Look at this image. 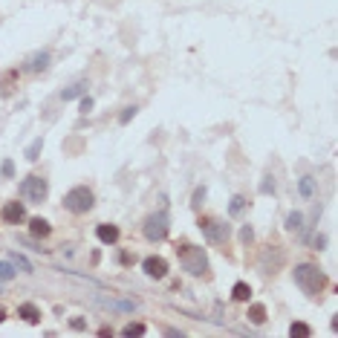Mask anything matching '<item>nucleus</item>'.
I'll return each instance as SVG.
<instances>
[{
  "instance_id": "f257e3e1",
  "label": "nucleus",
  "mask_w": 338,
  "mask_h": 338,
  "mask_svg": "<svg viewBox=\"0 0 338 338\" xmlns=\"http://www.w3.org/2000/svg\"><path fill=\"white\" fill-rule=\"evenodd\" d=\"M295 284L301 286L306 295H321L327 289V275L321 272L315 263H301V266H295Z\"/></svg>"
},
{
  "instance_id": "f03ea898",
  "label": "nucleus",
  "mask_w": 338,
  "mask_h": 338,
  "mask_svg": "<svg viewBox=\"0 0 338 338\" xmlns=\"http://www.w3.org/2000/svg\"><path fill=\"white\" fill-rule=\"evenodd\" d=\"M177 255H179V263H182V269H185V272H191V275H203L205 269H208L205 251L196 249V246H191V243H182V246H177Z\"/></svg>"
},
{
  "instance_id": "7ed1b4c3",
  "label": "nucleus",
  "mask_w": 338,
  "mask_h": 338,
  "mask_svg": "<svg viewBox=\"0 0 338 338\" xmlns=\"http://www.w3.org/2000/svg\"><path fill=\"white\" fill-rule=\"evenodd\" d=\"M64 208L72 214H87L90 208H93V191H90L87 185H75L67 191V196H64Z\"/></svg>"
},
{
  "instance_id": "20e7f679",
  "label": "nucleus",
  "mask_w": 338,
  "mask_h": 338,
  "mask_svg": "<svg viewBox=\"0 0 338 338\" xmlns=\"http://www.w3.org/2000/svg\"><path fill=\"white\" fill-rule=\"evenodd\" d=\"M46 194H49V185H46L44 177H26L20 182V196L29 203H44Z\"/></svg>"
},
{
  "instance_id": "39448f33",
  "label": "nucleus",
  "mask_w": 338,
  "mask_h": 338,
  "mask_svg": "<svg viewBox=\"0 0 338 338\" xmlns=\"http://www.w3.org/2000/svg\"><path fill=\"white\" fill-rule=\"evenodd\" d=\"M145 237L151 243H159L168 237V214L159 211V214H151L148 220H145Z\"/></svg>"
},
{
  "instance_id": "423d86ee",
  "label": "nucleus",
  "mask_w": 338,
  "mask_h": 338,
  "mask_svg": "<svg viewBox=\"0 0 338 338\" xmlns=\"http://www.w3.org/2000/svg\"><path fill=\"white\" fill-rule=\"evenodd\" d=\"M200 229H203V234L208 237V243H226L229 240V226L220 220H214V217H203V220H200Z\"/></svg>"
},
{
  "instance_id": "0eeeda50",
  "label": "nucleus",
  "mask_w": 338,
  "mask_h": 338,
  "mask_svg": "<svg viewBox=\"0 0 338 338\" xmlns=\"http://www.w3.org/2000/svg\"><path fill=\"white\" fill-rule=\"evenodd\" d=\"M0 217L9 222V226H18V222L26 220V208H23V203H6L3 211H0Z\"/></svg>"
},
{
  "instance_id": "6e6552de",
  "label": "nucleus",
  "mask_w": 338,
  "mask_h": 338,
  "mask_svg": "<svg viewBox=\"0 0 338 338\" xmlns=\"http://www.w3.org/2000/svg\"><path fill=\"white\" fill-rule=\"evenodd\" d=\"M142 269L148 277H165L168 275V260L165 258H145Z\"/></svg>"
},
{
  "instance_id": "1a4fd4ad",
  "label": "nucleus",
  "mask_w": 338,
  "mask_h": 338,
  "mask_svg": "<svg viewBox=\"0 0 338 338\" xmlns=\"http://www.w3.org/2000/svg\"><path fill=\"white\" fill-rule=\"evenodd\" d=\"M29 232H32V237H49L52 226L46 220H41V217H32V220H29Z\"/></svg>"
},
{
  "instance_id": "9d476101",
  "label": "nucleus",
  "mask_w": 338,
  "mask_h": 338,
  "mask_svg": "<svg viewBox=\"0 0 338 338\" xmlns=\"http://www.w3.org/2000/svg\"><path fill=\"white\" fill-rule=\"evenodd\" d=\"M46 67H49V52H38V55H32V58L26 61L29 72H44Z\"/></svg>"
},
{
  "instance_id": "9b49d317",
  "label": "nucleus",
  "mask_w": 338,
  "mask_h": 338,
  "mask_svg": "<svg viewBox=\"0 0 338 338\" xmlns=\"http://www.w3.org/2000/svg\"><path fill=\"white\" fill-rule=\"evenodd\" d=\"M18 315L26 321V324H38V321H41V312H38L35 303H20V306H18Z\"/></svg>"
},
{
  "instance_id": "f8f14e48",
  "label": "nucleus",
  "mask_w": 338,
  "mask_h": 338,
  "mask_svg": "<svg viewBox=\"0 0 338 338\" xmlns=\"http://www.w3.org/2000/svg\"><path fill=\"white\" fill-rule=\"evenodd\" d=\"M98 240L107 243V246H113V243L119 240V229L116 226H107V222L104 226H98Z\"/></svg>"
},
{
  "instance_id": "ddd939ff",
  "label": "nucleus",
  "mask_w": 338,
  "mask_h": 338,
  "mask_svg": "<svg viewBox=\"0 0 338 338\" xmlns=\"http://www.w3.org/2000/svg\"><path fill=\"white\" fill-rule=\"evenodd\" d=\"M84 93H87V81H75L72 87H67L61 93V98L64 101H70V98H78V96H84Z\"/></svg>"
},
{
  "instance_id": "4468645a",
  "label": "nucleus",
  "mask_w": 338,
  "mask_h": 338,
  "mask_svg": "<svg viewBox=\"0 0 338 338\" xmlns=\"http://www.w3.org/2000/svg\"><path fill=\"white\" fill-rule=\"evenodd\" d=\"M246 318H249L251 324H263V321H266V306H263V303H251Z\"/></svg>"
},
{
  "instance_id": "2eb2a0df",
  "label": "nucleus",
  "mask_w": 338,
  "mask_h": 338,
  "mask_svg": "<svg viewBox=\"0 0 338 338\" xmlns=\"http://www.w3.org/2000/svg\"><path fill=\"white\" fill-rule=\"evenodd\" d=\"M232 298L234 301H249L251 298V286L249 284H234L232 286Z\"/></svg>"
},
{
  "instance_id": "dca6fc26",
  "label": "nucleus",
  "mask_w": 338,
  "mask_h": 338,
  "mask_svg": "<svg viewBox=\"0 0 338 338\" xmlns=\"http://www.w3.org/2000/svg\"><path fill=\"white\" fill-rule=\"evenodd\" d=\"M289 335H292V338H309L312 329L306 327V324H301V321H295L292 327H289Z\"/></svg>"
},
{
  "instance_id": "f3484780",
  "label": "nucleus",
  "mask_w": 338,
  "mask_h": 338,
  "mask_svg": "<svg viewBox=\"0 0 338 338\" xmlns=\"http://www.w3.org/2000/svg\"><path fill=\"white\" fill-rule=\"evenodd\" d=\"M301 222H303V217L298 211H292L289 217H286V229H289V232H301V229H303Z\"/></svg>"
},
{
  "instance_id": "a211bd4d",
  "label": "nucleus",
  "mask_w": 338,
  "mask_h": 338,
  "mask_svg": "<svg viewBox=\"0 0 338 338\" xmlns=\"http://www.w3.org/2000/svg\"><path fill=\"white\" fill-rule=\"evenodd\" d=\"M298 188H301V196H306V200H309V196L315 194V182H312V177H303Z\"/></svg>"
},
{
  "instance_id": "6ab92c4d",
  "label": "nucleus",
  "mask_w": 338,
  "mask_h": 338,
  "mask_svg": "<svg viewBox=\"0 0 338 338\" xmlns=\"http://www.w3.org/2000/svg\"><path fill=\"white\" fill-rule=\"evenodd\" d=\"M122 335L133 338V335H145V324H127L125 329H122Z\"/></svg>"
},
{
  "instance_id": "aec40b11",
  "label": "nucleus",
  "mask_w": 338,
  "mask_h": 338,
  "mask_svg": "<svg viewBox=\"0 0 338 338\" xmlns=\"http://www.w3.org/2000/svg\"><path fill=\"white\" fill-rule=\"evenodd\" d=\"M41 148H44V142H41V139H35V142H32V145L26 148V159H29V162H35V159H38V153H41Z\"/></svg>"
},
{
  "instance_id": "412c9836",
  "label": "nucleus",
  "mask_w": 338,
  "mask_h": 338,
  "mask_svg": "<svg viewBox=\"0 0 338 338\" xmlns=\"http://www.w3.org/2000/svg\"><path fill=\"white\" fill-rule=\"evenodd\" d=\"M243 208H246V196H234L232 200V205H229V211L237 217V214H243Z\"/></svg>"
},
{
  "instance_id": "4be33fe9",
  "label": "nucleus",
  "mask_w": 338,
  "mask_h": 338,
  "mask_svg": "<svg viewBox=\"0 0 338 338\" xmlns=\"http://www.w3.org/2000/svg\"><path fill=\"white\" fill-rule=\"evenodd\" d=\"M12 277H15L12 266H9V263H3V260H0V280H12Z\"/></svg>"
},
{
  "instance_id": "5701e85b",
  "label": "nucleus",
  "mask_w": 338,
  "mask_h": 338,
  "mask_svg": "<svg viewBox=\"0 0 338 338\" xmlns=\"http://www.w3.org/2000/svg\"><path fill=\"white\" fill-rule=\"evenodd\" d=\"M12 263H15V266H20L23 272H32V266H29V260H26V258H20V255H12Z\"/></svg>"
},
{
  "instance_id": "b1692460",
  "label": "nucleus",
  "mask_w": 338,
  "mask_h": 338,
  "mask_svg": "<svg viewBox=\"0 0 338 338\" xmlns=\"http://www.w3.org/2000/svg\"><path fill=\"white\" fill-rule=\"evenodd\" d=\"M0 171H3V177H12V174H15V165H12V159L3 162V165H0Z\"/></svg>"
},
{
  "instance_id": "393cba45",
  "label": "nucleus",
  "mask_w": 338,
  "mask_h": 338,
  "mask_svg": "<svg viewBox=\"0 0 338 338\" xmlns=\"http://www.w3.org/2000/svg\"><path fill=\"white\" fill-rule=\"evenodd\" d=\"M133 116H136V107H125V113H122V125H127Z\"/></svg>"
},
{
  "instance_id": "a878e982",
  "label": "nucleus",
  "mask_w": 338,
  "mask_h": 338,
  "mask_svg": "<svg viewBox=\"0 0 338 338\" xmlns=\"http://www.w3.org/2000/svg\"><path fill=\"white\" fill-rule=\"evenodd\" d=\"M240 240H243V243H251V240H255V232H251L249 226H246V229L240 232Z\"/></svg>"
},
{
  "instance_id": "bb28decb",
  "label": "nucleus",
  "mask_w": 338,
  "mask_h": 338,
  "mask_svg": "<svg viewBox=\"0 0 338 338\" xmlns=\"http://www.w3.org/2000/svg\"><path fill=\"white\" fill-rule=\"evenodd\" d=\"M90 110H93V98H81V113H90Z\"/></svg>"
},
{
  "instance_id": "cd10ccee",
  "label": "nucleus",
  "mask_w": 338,
  "mask_h": 338,
  "mask_svg": "<svg viewBox=\"0 0 338 338\" xmlns=\"http://www.w3.org/2000/svg\"><path fill=\"white\" fill-rule=\"evenodd\" d=\"M205 196V188H196V194H194V205H200V200Z\"/></svg>"
},
{
  "instance_id": "c85d7f7f",
  "label": "nucleus",
  "mask_w": 338,
  "mask_h": 338,
  "mask_svg": "<svg viewBox=\"0 0 338 338\" xmlns=\"http://www.w3.org/2000/svg\"><path fill=\"white\" fill-rule=\"evenodd\" d=\"M70 324H72V329H84V321H81V318H72Z\"/></svg>"
},
{
  "instance_id": "c756f323",
  "label": "nucleus",
  "mask_w": 338,
  "mask_h": 338,
  "mask_svg": "<svg viewBox=\"0 0 338 338\" xmlns=\"http://www.w3.org/2000/svg\"><path fill=\"white\" fill-rule=\"evenodd\" d=\"M0 321H6V309H3V303H0Z\"/></svg>"
}]
</instances>
